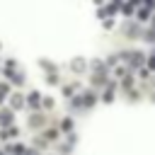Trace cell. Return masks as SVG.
I'll list each match as a JSON object with an SVG mask.
<instances>
[{
    "mask_svg": "<svg viewBox=\"0 0 155 155\" xmlns=\"http://www.w3.org/2000/svg\"><path fill=\"white\" fill-rule=\"evenodd\" d=\"M121 58L128 63V68H140V65L145 63V56H143V53H138V51H133V53H124Z\"/></svg>",
    "mask_w": 155,
    "mask_h": 155,
    "instance_id": "1",
    "label": "cell"
},
{
    "mask_svg": "<svg viewBox=\"0 0 155 155\" xmlns=\"http://www.w3.org/2000/svg\"><path fill=\"white\" fill-rule=\"evenodd\" d=\"M70 70L73 73H85L87 70V61L85 58H73L70 61Z\"/></svg>",
    "mask_w": 155,
    "mask_h": 155,
    "instance_id": "2",
    "label": "cell"
},
{
    "mask_svg": "<svg viewBox=\"0 0 155 155\" xmlns=\"http://www.w3.org/2000/svg\"><path fill=\"white\" fill-rule=\"evenodd\" d=\"M41 99H44V97H41L39 92H31V94L27 97V104H29V109H41Z\"/></svg>",
    "mask_w": 155,
    "mask_h": 155,
    "instance_id": "3",
    "label": "cell"
},
{
    "mask_svg": "<svg viewBox=\"0 0 155 155\" xmlns=\"http://www.w3.org/2000/svg\"><path fill=\"white\" fill-rule=\"evenodd\" d=\"M12 119H15L12 109H2V111H0V126H10V124H12Z\"/></svg>",
    "mask_w": 155,
    "mask_h": 155,
    "instance_id": "4",
    "label": "cell"
},
{
    "mask_svg": "<svg viewBox=\"0 0 155 155\" xmlns=\"http://www.w3.org/2000/svg\"><path fill=\"white\" fill-rule=\"evenodd\" d=\"M150 10H153V5L143 2V5L138 7V19H140V22H143V19H148V17H150Z\"/></svg>",
    "mask_w": 155,
    "mask_h": 155,
    "instance_id": "5",
    "label": "cell"
},
{
    "mask_svg": "<svg viewBox=\"0 0 155 155\" xmlns=\"http://www.w3.org/2000/svg\"><path fill=\"white\" fill-rule=\"evenodd\" d=\"M124 31H126V36H128V39L140 36V31H138V27H136V24H126V27H124Z\"/></svg>",
    "mask_w": 155,
    "mask_h": 155,
    "instance_id": "6",
    "label": "cell"
},
{
    "mask_svg": "<svg viewBox=\"0 0 155 155\" xmlns=\"http://www.w3.org/2000/svg\"><path fill=\"white\" fill-rule=\"evenodd\" d=\"M94 102H97V94H94V92H92V90H90V92H85V94H82V104H85V107H92V104H94Z\"/></svg>",
    "mask_w": 155,
    "mask_h": 155,
    "instance_id": "7",
    "label": "cell"
},
{
    "mask_svg": "<svg viewBox=\"0 0 155 155\" xmlns=\"http://www.w3.org/2000/svg\"><path fill=\"white\" fill-rule=\"evenodd\" d=\"M15 70H17V61H15V58H10V61L5 63V75H7V78H12V73H15Z\"/></svg>",
    "mask_w": 155,
    "mask_h": 155,
    "instance_id": "8",
    "label": "cell"
},
{
    "mask_svg": "<svg viewBox=\"0 0 155 155\" xmlns=\"http://www.w3.org/2000/svg\"><path fill=\"white\" fill-rule=\"evenodd\" d=\"M10 104H12V109H22L24 97H22V94H12V97H10Z\"/></svg>",
    "mask_w": 155,
    "mask_h": 155,
    "instance_id": "9",
    "label": "cell"
},
{
    "mask_svg": "<svg viewBox=\"0 0 155 155\" xmlns=\"http://www.w3.org/2000/svg\"><path fill=\"white\" fill-rule=\"evenodd\" d=\"M41 124H44V116H41V114H31V116H29V126H31V128H39Z\"/></svg>",
    "mask_w": 155,
    "mask_h": 155,
    "instance_id": "10",
    "label": "cell"
},
{
    "mask_svg": "<svg viewBox=\"0 0 155 155\" xmlns=\"http://www.w3.org/2000/svg\"><path fill=\"white\" fill-rule=\"evenodd\" d=\"M73 126H75V124H73V119H70V116H65V119L61 121V131H65V133H70V131H73Z\"/></svg>",
    "mask_w": 155,
    "mask_h": 155,
    "instance_id": "11",
    "label": "cell"
},
{
    "mask_svg": "<svg viewBox=\"0 0 155 155\" xmlns=\"http://www.w3.org/2000/svg\"><path fill=\"white\" fill-rule=\"evenodd\" d=\"M7 150H10V153H12V155H24V153H27V150H24V145H22V143H12V145H10V148H7Z\"/></svg>",
    "mask_w": 155,
    "mask_h": 155,
    "instance_id": "12",
    "label": "cell"
},
{
    "mask_svg": "<svg viewBox=\"0 0 155 155\" xmlns=\"http://www.w3.org/2000/svg\"><path fill=\"white\" fill-rule=\"evenodd\" d=\"M39 63H41V65H44V70H46V73H56V70H58V68H56V63H53V61H39Z\"/></svg>",
    "mask_w": 155,
    "mask_h": 155,
    "instance_id": "13",
    "label": "cell"
},
{
    "mask_svg": "<svg viewBox=\"0 0 155 155\" xmlns=\"http://www.w3.org/2000/svg\"><path fill=\"white\" fill-rule=\"evenodd\" d=\"M140 36H143L145 41H150V44H155V27H153V29H145V31H143Z\"/></svg>",
    "mask_w": 155,
    "mask_h": 155,
    "instance_id": "14",
    "label": "cell"
},
{
    "mask_svg": "<svg viewBox=\"0 0 155 155\" xmlns=\"http://www.w3.org/2000/svg\"><path fill=\"white\" fill-rule=\"evenodd\" d=\"M53 104H56L53 97H44V99H41V109H53Z\"/></svg>",
    "mask_w": 155,
    "mask_h": 155,
    "instance_id": "15",
    "label": "cell"
},
{
    "mask_svg": "<svg viewBox=\"0 0 155 155\" xmlns=\"http://www.w3.org/2000/svg\"><path fill=\"white\" fill-rule=\"evenodd\" d=\"M10 80H12L15 85H22V82H24V75H22V73H12V78H10Z\"/></svg>",
    "mask_w": 155,
    "mask_h": 155,
    "instance_id": "16",
    "label": "cell"
},
{
    "mask_svg": "<svg viewBox=\"0 0 155 155\" xmlns=\"http://www.w3.org/2000/svg\"><path fill=\"white\" fill-rule=\"evenodd\" d=\"M46 82H48V85H56V82H58V75H56V73H46Z\"/></svg>",
    "mask_w": 155,
    "mask_h": 155,
    "instance_id": "17",
    "label": "cell"
},
{
    "mask_svg": "<svg viewBox=\"0 0 155 155\" xmlns=\"http://www.w3.org/2000/svg\"><path fill=\"white\" fill-rule=\"evenodd\" d=\"M131 85H133L131 78H121V87H124V90H131Z\"/></svg>",
    "mask_w": 155,
    "mask_h": 155,
    "instance_id": "18",
    "label": "cell"
},
{
    "mask_svg": "<svg viewBox=\"0 0 155 155\" xmlns=\"http://www.w3.org/2000/svg\"><path fill=\"white\" fill-rule=\"evenodd\" d=\"M63 97H73V85H63Z\"/></svg>",
    "mask_w": 155,
    "mask_h": 155,
    "instance_id": "19",
    "label": "cell"
},
{
    "mask_svg": "<svg viewBox=\"0 0 155 155\" xmlns=\"http://www.w3.org/2000/svg\"><path fill=\"white\" fill-rule=\"evenodd\" d=\"M121 12H124V15H133V2L124 5V7H121Z\"/></svg>",
    "mask_w": 155,
    "mask_h": 155,
    "instance_id": "20",
    "label": "cell"
},
{
    "mask_svg": "<svg viewBox=\"0 0 155 155\" xmlns=\"http://www.w3.org/2000/svg\"><path fill=\"white\" fill-rule=\"evenodd\" d=\"M102 99H104V102H111V99H114V92H111V90H107V92L102 94Z\"/></svg>",
    "mask_w": 155,
    "mask_h": 155,
    "instance_id": "21",
    "label": "cell"
},
{
    "mask_svg": "<svg viewBox=\"0 0 155 155\" xmlns=\"http://www.w3.org/2000/svg\"><path fill=\"white\" fill-rule=\"evenodd\" d=\"M56 136H58V131H56V128H51V131H46V138H48V140H53Z\"/></svg>",
    "mask_w": 155,
    "mask_h": 155,
    "instance_id": "22",
    "label": "cell"
},
{
    "mask_svg": "<svg viewBox=\"0 0 155 155\" xmlns=\"http://www.w3.org/2000/svg\"><path fill=\"white\" fill-rule=\"evenodd\" d=\"M70 150H73V145H70V143H65V145H61V153H63V155H65V153H70Z\"/></svg>",
    "mask_w": 155,
    "mask_h": 155,
    "instance_id": "23",
    "label": "cell"
},
{
    "mask_svg": "<svg viewBox=\"0 0 155 155\" xmlns=\"http://www.w3.org/2000/svg\"><path fill=\"white\" fill-rule=\"evenodd\" d=\"M148 65H150V70H155V53L148 58Z\"/></svg>",
    "mask_w": 155,
    "mask_h": 155,
    "instance_id": "24",
    "label": "cell"
},
{
    "mask_svg": "<svg viewBox=\"0 0 155 155\" xmlns=\"http://www.w3.org/2000/svg\"><path fill=\"white\" fill-rule=\"evenodd\" d=\"M114 27V19H104V29H111Z\"/></svg>",
    "mask_w": 155,
    "mask_h": 155,
    "instance_id": "25",
    "label": "cell"
},
{
    "mask_svg": "<svg viewBox=\"0 0 155 155\" xmlns=\"http://www.w3.org/2000/svg\"><path fill=\"white\" fill-rule=\"evenodd\" d=\"M24 155H39V153H36V150H27Z\"/></svg>",
    "mask_w": 155,
    "mask_h": 155,
    "instance_id": "26",
    "label": "cell"
},
{
    "mask_svg": "<svg viewBox=\"0 0 155 155\" xmlns=\"http://www.w3.org/2000/svg\"><path fill=\"white\" fill-rule=\"evenodd\" d=\"M94 2H97V5H99V2H104V0H94Z\"/></svg>",
    "mask_w": 155,
    "mask_h": 155,
    "instance_id": "27",
    "label": "cell"
},
{
    "mask_svg": "<svg viewBox=\"0 0 155 155\" xmlns=\"http://www.w3.org/2000/svg\"><path fill=\"white\" fill-rule=\"evenodd\" d=\"M0 155H2V153H0Z\"/></svg>",
    "mask_w": 155,
    "mask_h": 155,
    "instance_id": "28",
    "label": "cell"
},
{
    "mask_svg": "<svg viewBox=\"0 0 155 155\" xmlns=\"http://www.w3.org/2000/svg\"><path fill=\"white\" fill-rule=\"evenodd\" d=\"M153 53H155V51H153Z\"/></svg>",
    "mask_w": 155,
    "mask_h": 155,
    "instance_id": "29",
    "label": "cell"
}]
</instances>
